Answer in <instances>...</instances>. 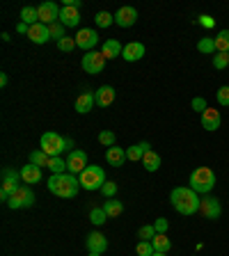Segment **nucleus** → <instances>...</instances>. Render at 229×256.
I'll return each mask as SVG.
<instances>
[{
	"mask_svg": "<svg viewBox=\"0 0 229 256\" xmlns=\"http://www.w3.org/2000/svg\"><path fill=\"white\" fill-rule=\"evenodd\" d=\"M170 202H172V208H174L179 215H186V218H190V215L199 213V204H202V199H199V194L192 188H174V190L170 192Z\"/></svg>",
	"mask_w": 229,
	"mask_h": 256,
	"instance_id": "f257e3e1",
	"label": "nucleus"
},
{
	"mask_svg": "<svg viewBox=\"0 0 229 256\" xmlns=\"http://www.w3.org/2000/svg\"><path fill=\"white\" fill-rule=\"evenodd\" d=\"M46 188L53 192L55 197L74 199L80 190V178L74 176V174H69V172H64V174H51Z\"/></svg>",
	"mask_w": 229,
	"mask_h": 256,
	"instance_id": "f03ea898",
	"label": "nucleus"
},
{
	"mask_svg": "<svg viewBox=\"0 0 229 256\" xmlns=\"http://www.w3.org/2000/svg\"><path fill=\"white\" fill-rule=\"evenodd\" d=\"M188 183H190L188 188H192L197 194H208L215 188V172L211 167H197L190 172Z\"/></svg>",
	"mask_w": 229,
	"mask_h": 256,
	"instance_id": "7ed1b4c3",
	"label": "nucleus"
},
{
	"mask_svg": "<svg viewBox=\"0 0 229 256\" xmlns=\"http://www.w3.org/2000/svg\"><path fill=\"white\" fill-rule=\"evenodd\" d=\"M39 146H42L44 154H48L51 158H55V156H60L62 151H69L71 146H74V140L62 138V135H58V133H44Z\"/></svg>",
	"mask_w": 229,
	"mask_h": 256,
	"instance_id": "20e7f679",
	"label": "nucleus"
},
{
	"mask_svg": "<svg viewBox=\"0 0 229 256\" xmlns=\"http://www.w3.org/2000/svg\"><path fill=\"white\" fill-rule=\"evenodd\" d=\"M78 178H80V188L94 192V190H101L103 188V183H106V172L99 165H87V170L83 172Z\"/></svg>",
	"mask_w": 229,
	"mask_h": 256,
	"instance_id": "39448f33",
	"label": "nucleus"
},
{
	"mask_svg": "<svg viewBox=\"0 0 229 256\" xmlns=\"http://www.w3.org/2000/svg\"><path fill=\"white\" fill-rule=\"evenodd\" d=\"M21 183H23L21 172L12 170V167H5V170H3V183H0V199L7 204L12 194L21 188Z\"/></svg>",
	"mask_w": 229,
	"mask_h": 256,
	"instance_id": "423d86ee",
	"label": "nucleus"
},
{
	"mask_svg": "<svg viewBox=\"0 0 229 256\" xmlns=\"http://www.w3.org/2000/svg\"><path fill=\"white\" fill-rule=\"evenodd\" d=\"M7 206H10L12 210H21V208H32L35 206V192H32V186L21 183V188H19V190L10 197Z\"/></svg>",
	"mask_w": 229,
	"mask_h": 256,
	"instance_id": "0eeeda50",
	"label": "nucleus"
},
{
	"mask_svg": "<svg viewBox=\"0 0 229 256\" xmlns=\"http://www.w3.org/2000/svg\"><path fill=\"white\" fill-rule=\"evenodd\" d=\"M80 66H83V71L85 74H101L103 66H106V55L103 53H96V50H90V53L83 55V60H80Z\"/></svg>",
	"mask_w": 229,
	"mask_h": 256,
	"instance_id": "6e6552de",
	"label": "nucleus"
},
{
	"mask_svg": "<svg viewBox=\"0 0 229 256\" xmlns=\"http://www.w3.org/2000/svg\"><path fill=\"white\" fill-rule=\"evenodd\" d=\"M199 215L206 218V220H220V215H222V206H220V202L215 197L204 194L202 204H199Z\"/></svg>",
	"mask_w": 229,
	"mask_h": 256,
	"instance_id": "1a4fd4ad",
	"label": "nucleus"
},
{
	"mask_svg": "<svg viewBox=\"0 0 229 256\" xmlns=\"http://www.w3.org/2000/svg\"><path fill=\"white\" fill-rule=\"evenodd\" d=\"M85 170H87V154L80 149H74L69 154V158H67V172L74 176H80Z\"/></svg>",
	"mask_w": 229,
	"mask_h": 256,
	"instance_id": "9d476101",
	"label": "nucleus"
},
{
	"mask_svg": "<svg viewBox=\"0 0 229 256\" xmlns=\"http://www.w3.org/2000/svg\"><path fill=\"white\" fill-rule=\"evenodd\" d=\"M96 44H99V34H96V30H92V28H83V30H78V34H76V46H78L80 50L90 53V50H94Z\"/></svg>",
	"mask_w": 229,
	"mask_h": 256,
	"instance_id": "9b49d317",
	"label": "nucleus"
},
{
	"mask_svg": "<svg viewBox=\"0 0 229 256\" xmlns=\"http://www.w3.org/2000/svg\"><path fill=\"white\" fill-rule=\"evenodd\" d=\"M37 12H39V23H44V26H53V23L60 21V12L62 10L51 0V2H42V5L37 7Z\"/></svg>",
	"mask_w": 229,
	"mask_h": 256,
	"instance_id": "f8f14e48",
	"label": "nucleus"
},
{
	"mask_svg": "<svg viewBox=\"0 0 229 256\" xmlns=\"http://www.w3.org/2000/svg\"><path fill=\"white\" fill-rule=\"evenodd\" d=\"M85 247L90 254H103L108 250V238L103 234H99V231H92L85 238Z\"/></svg>",
	"mask_w": 229,
	"mask_h": 256,
	"instance_id": "ddd939ff",
	"label": "nucleus"
},
{
	"mask_svg": "<svg viewBox=\"0 0 229 256\" xmlns=\"http://www.w3.org/2000/svg\"><path fill=\"white\" fill-rule=\"evenodd\" d=\"M138 21V10L135 7H119L117 14H115V23L119 28H131Z\"/></svg>",
	"mask_w": 229,
	"mask_h": 256,
	"instance_id": "4468645a",
	"label": "nucleus"
},
{
	"mask_svg": "<svg viewBox=\"0 0 229 256\" xmlns=\"http://www.w3.org/2000/svg\"><path fill=\"white\" fill-rule=\"evenodd\" d=\"M28 39H30L32 44L51 42V28L44 26V23H35V26H30V30H28Z\"/></svg>",
	"mask_w": 229,
	"mask_h": 256,
	"instance_id": "2eb2a0df",
	"label": "nucleus"
},
{
	"mask_svg": "<svg viewBox=\"0 0 229 256\" xmlns=\"http://www.w3.org/2000/svg\"><path fill=\"white\" fill-rule=\"evenodd\" d=\"M220 124H222V117H220V110H215V108H208V110L202 114V128L208 130V133L218 130Z\"/></svg>",
	"mask_w": 229,
	"mask_h": 256,
	"instance_id": "dca6fc26",
	"label": "nucleus"
},
{
	"mask_svg": "<svg viewBox=\"0 0 229 256\" xmlns=\"http://www.w3.org/2000/svg\"><path fill=\"white\" fill-rule=\"evenodd\" d=\"M144 53H147V48H144L142 42H131V44H126L124 50H122V55H124L126 62H138V60L144 58Z\"/></svg>",
	"mask_w": 229,
	"mask_h": 256,
	"instance_id": "f3484780",
	"label": "nucleus"
},
{
	"mask_svg": "<svg viewBox=\"0 0 229 256\" xmlns=\"http://www.w3.org/2000/svg\"><path fill=\"white\" fill-rule=\"evenodd\" d=\"M94 101L99 108H108L112 101H115V87H110V85L99 87V90L94 92Z\"/></svg>",
	"mask_w": 229,
	"mask_h": 256,
	"instance_id": "a211bd4d",
	"label": "nucleus"
},
{
	"mask_svg": "<svg viewBox=\"0 0 229 256\" xmlns=\"http://www.w3.org/2000/svg\"><path fill=\"white\" fill-rule=\"evenodd\" d=\"M60 23L64 28H76L80 23V14H78V7H62L60 12Z\"/></svg>",
	"mask_w": 229,
	"mask_h": 256,
	"instance_id": "6ab92c4d",
	"label": "nucleus"
},
{
	"mask_svg": "<svg viewBox=\"0 0 229 256\" xmlns=\"http://www.w3.org/2000/svg\"><path fill=\"white\" fill-rule=\"evenodd\" d=\"M94 106H96L94 94H92V92H83V94L76 98V106L74 108H76V112H78V114H87V112H90Z\"/></svg>",
	"mask_w": 229,
	"mask_h": 256,
	"instance_id": "aec40b11",
	"label": "nucleus"
},
{
	"mask_svg": "<svg viewBox=\"0 0 229 256\" xmlns=\"http://www.w3.org/2000/svg\"><path fill=\"white\" fill-rule=\"evenodd\" d=\"M21 178L28 186H35V183L42 181V167L37 165H23L21 167Z\"/></svg>",
	"mask_w": 229,
	"mask_h": 256,
	"instance_id": "412c9836",
	"label": "nucleus"
},
{
	"mask_svg": "<svg viewBox=\"0 0 229 256\" xmlns=\"http://www.w3.org/2000/svg\"><path fill=\"white\" fill-rule=\"evenodd\" d=\"M106 160H108V165H112V167H122L124 160H128V158L122 146H110V149L106 151Z\"/></svg>",
	"mask_w": 229,
	"mask_h": 256,
	"instance_id": "4be33fe9",
	"label": "nucleus"
},
{
	"mask_svg": "<svg viewBox=\"0 0 229 256\" xmlns=\"http://www.w3.org/2000/svg\"><path fill=\"white\" fill-rule=\"evenodd\" d=\"M147 151H151V144L149 142H138V144H133V146H128L126 149V158L133 160V162H138V160L144 158Z\"/></svg>",
	"mask_w": 229,
	"mask_h": 256,
	"instance_id": "5701e85b",
	"label": "nucleus"
},
{
	"mask_svg": "<svg viewBox=\"0 0 229 256\" xmlns=\"http://www.w3.org/2000/svg\"><path fill=\"white\" fill-rule=\"evenodd\" d=\"M122 44L117 42V39H106V44H103V48H101V53L106 55V60H115V58H119L122 55Z\"/></svg>",
	"mask_w": 229,
	"mask_h": 256,
	"instance_id": "b1692460",
	"label": "nucleus"
},
{
	"mask_svg": "<svg viewBox=\"0 0 229 256\" xmlns=\"http://www.w3.org/2000/svg\"><path fill=\"white\" fill-rule=\"evenodd\" d=\"M142 167L147 172H158V167H160V154H156L154 149L147 151V154H144V158H142Z\"/></svg>",
	"mask_w": 229,
	"mask_h": 256,
	"instance_id": "393cba45",
	"label": "nucleus"
},
{
	"mask_svg": "<svg viewBox=\"0 0 229 256\" xmlns=\"http://www.w3.org/2000/svg\"><path fill=\"white\" fill-rule=\"evenodd\" d=\"M151 245H154V250L160 252V254H167V252L172 250V242H170V238H167L165 234H156L154 240H151Z\"/></svg>",
	"mask_w": 229,
	"mask_h": 256,
	"instance_id": "a878e982",
	"label": "nucleus"
},
{
	"mask_svg": "<svg viewBox=\"0 0 229 256\" xmlns=\"http://www.w3.org/2000/svg\"><path fill=\"white\" fill-rule=\"evenodd\" d=\"M103 210H106L108 218H119V215L124 213V204L117 202V199H108V202L103 204Z\"/></svg>",
	"mask_w": 229,
	"mask_h": 256,
	"instance_id": "bb28decb",
	"label": "nucleus"
},
{
	"mask_svg": "<svg viewBox=\"0 0 229 256\" xmlns=\"http://www.w3.org/2000/svg\"><path fill=\"white\" fill-rule=\"evenodd\" d=\"M213 39H215V53H229V30H220Z\"/></svg>",
	"mask_w": 229,
	"mask_h": 256,
	"instance_id": "cd10ccee",
	"label": "nucleus"
},
{
	"mask_svg": "<svg viewBox=\"0 0 229 256\" xmlns=\"http://www.w3.org/2000/svg\"><path fill=\"white\" fill-rule=\"evenodd\" d=\"M21 21L23 23H28V26H35V23H39V12H37V7H23L21 10Z\"/></svg>",
	"mask_w": 229,
	"mask_h": 256,
	"instance_id": "c85d7f7f",
	"label": "nucleus"
},
{
	"mask_svg": "<svg viewBox=\"0 0 229 256\" xmlns=\"http://www.w3.org/2000/svg\"><path fill=\"white\" fill-rule=\"evenodd\" d=\"M197 50L204 55H215V39L213 37H202L197 42Z\"/></svg>",
	"mask_w": 229,
	"mask_h": 256,
	"instance_id": "c756f323",
	"label": "nucleus"
},
{
	"mask_svg": "<svg viewBox=\"0 0 229 256\" xmlns=\"http://www.w3.org/2000/svg\"><path fill=\"white\" fill-rule=\"evenodd\" d=\"M48 162H51V156L44 154L42 149L32 151L30 154V165H37V167H48Z\"/></svg>",
	"mask_w": 229,
	"mask_h": 256,
	"instance_id": "7c9ffc66",
	"label": "nucleus"
},
{
	"mask_svg": "<svg viewBox=\"0 0 229 256\" xmlns=\"http://www.w3.org/2000/svg\"><path fill=\"white\" fill-rule=\"evenodd\" d=\"M106 220H108V215H106V210H103V208H92V210H90V222L94 224V226L106 224Z\"/></svg>",
	"mask_w": 229,
	"mask_h": 256,
	"instance_id": "2f4dec72",
	"label": "nucleus"
},
{
	"mask_svg": "<svg viewBox=\"0 0 229 256\" xmlns=\"http://www.w3.org/2000/svg\"><path fill=\"white\" fill-rule=\"evenodd\" d=\"M94 21L99 28H108L115 23V14H110V12H99V14L94 16Z\"/></svg>",
	"mask_w": 229,
	"mask_h": 256,
	"instance_id": "473e14b6",
	"label": "nucleus"
},
{
	"mask_svg": "<svg viewBox=\"0 0 229 256\" xmlns=\"http://www.w3.org/2000/svg\"><path fill=\"white\" fill-rule=\"evenodd\" d=\"M48 170L53 172V174H64V172H67V160L55 156V158H51V162H48Z\"/></svg>",
	"mask_w": 229,
	"mask_h": 256,
	"instance_id": "72a5a7b5",
	"label": "nucleus"
},
{
	"mask_svg": "<svg viewBox=\"0 0 229 256\" xmlns=\"http://www.w3.org/2000/svg\"><path fill=\"white\" fill-rule=\"evenodd\" d=\"M135 252H138V256H154L156 254L154 245H151L149 240H140L138 247H135Z\"/></svg>",
	"mask_w": 229,
	"mask_h": 256,
	"instance_id": "f704fd0d",
	"label": "nucleus"
},
{
	"mask_svg": "<svg viewBox=\"0 0 229 256\" xmlns=\"http://www.w3.org/2000/svg\"><path fill=\"white\" fill-rule=\"evenodd\" d=\"M51 28V39H53V42H62L64 37H67V34H64V26L62 23H53V26H48Z\"/></svg>",
	"mask_w": 229,
	"mask_h": 256,
	"instance_id": "c9c22d12",
	"label": "nucleus"
},
{
	"mask_svg": "<svg viewBox=\"0 0 229 256\" xmlns=\"http://www.w3.org/2000/svg\"><path fill=\"white\" fill-rule=\"evenodd\" d=\"M138 236H140V240H154V236H156V229H154V224H144V226H140V231H138Z\"/></svg>",
	"mask_w": 229,
	"mask_h": 256,
	"instance_id": "e433bc0d",
	"label": "nucleus"
},
{
	"mask_svg": "<svg viewBox=\"0 0 229 256\" xmlns=\"http://www.w3.org/2000/svg\"><path fill=\"white\" fill-rule=\"evenodd\" d=\"M115 133H112V130H101V133H99V142L103 144V146H108V149H110V146H115Z\"/></svg>",
	"mask_w": 229,
	"mask_h": 256,
	"instance_id": "4c0bfd02",
	"label": "nucleus"
},
{
	"mask_svg": "<svg viewBox=\"0 0 229 256\" xmlns=\"http://www.w3.org/2000/svg\"><path fill=\"white\" fill-rule=\"evenodd\" d=\"M215 98L222 108H229V85H222L218 92H215Z\"/></svg>",
	"mask_w": 229,
	"mask_h": 256,
	"instance_id": "58836bf2",
	"label": "nucleus"
},
{
	"mask_svg": "<svg viewBox=\"0 0 229 256\" xmlns=\"http://www.w3.org/2000/svg\"><path fill=\"white\" fill-rule=\"evenodd\" d=\"M101 194H103V197H108V199H115V194H117V183H115V181H106V183H103V188H101Z\"/></svg>",
	"mask_w": 229,
	"mask_h": 256,
	"instance_id": "ea45409f",
	"label": "nucleus"
},
{
	"mask_svg": "<svg viewBox=\"0 0 229 256\" xmlns=\"http://www.w3.org/2000/svg\"><path fill=\"white\" fill-rule=\"evenodd\" d=\"M213 66L215 69H227L229 66V53H218V55H213Z\"/></svg>",
	"mask_w": 229,
	"mask_h": 256,
	"instance_id": "a19ab883",
	"label": "nucleus"
},
{
	"mask_svg": "<svg viewBox=\"0 0 229 256\" xmlns=\"http://www.w3.org/2000/svg\"><path fill=\"white\" fill-rule=\"evenodd\" d=\"M58 48L62 50V53H71L76 48V37H64L62 42H58Z\"/></svg>",
	"mask_w": 229,
	"mask_h": 256,
	"instance_id": "79ce46f5",
	"label": "nucleus"
},
{
	"mask_svg": "<svg viewBox=\"0 0 229 256\" xmlns=\"http://www.w3.org/2000/svg\"><path fill=\"white\" fill-rule=\"evenodd\" d=\"M192 110H195V112H199V114H204V112L208 110L206 101H204L202 96H195V98H192Z\"/></svg>",
	"mask_w": 229,
	"mask_h": 256,
	"instance_id": "37998d69",
	"label": "nucleus"
},
{
	"mask_svg": "<svg viewBox=\"0 0 229 256\" xmlns=\"http://www.w3.org/2000/svg\"><path fill=\"white\" fill-rule=\"evenodd\" d=\"M154 229H156V234H167V229H170V222H167L165 218H158L154 222Z\"/></svg>",
	"mask_w": 229,
	"mask_h": 256,
	"instance_id": "c03bdc74",
	"label": "nucleus"
},
{
	"mask_svg": "<svg viewBox=\"0 0 229 256\" xmlns=\"http://www.w3.org/2000/svg\"><path fill=\"white\" fill-rule=\"evenodd\" d=\"M28 30H30V26H28V23H23V21L16 23V32H19V34H28Z\"/></svg>",
	"mask_w": 229,
	"mask_h": 256,
	"instance_id": "a18cd8bd",
	"label": "nucleus"
},
{
	"mask_svg": "<svg viewBox=\"0 0 229 256\" xmlns=\"http://www.w3.org/2000/svg\"><path fill=\"white\" fill-rule=\"evenodd\" d=\"M199 23H202L204 28H213V18H211V16H206V14L199 16Z\"/></svg>",
	"mask_w": 229,
	"mask_h": 256,
	"instance_id": "49530a36",
	"label": "nucleus"
},
{
	"mask_svg": "<svg viewBox=\"0 0 229 256\" xmlns=\"http://www.w3.org/2000/svg\"><path fill=\"white\" fill-rule=\"evenodd\" d=\"M7 80H10L7 74H0V87H7Z\"/></svg>",
	"mask_w": 229,
	"mask_h": 256,
	"instance_id": "de8ad7c7",
	"label": "nucleus"
},
{
	"mask_svg": "<svg viewBox=\"0 0 229 256\" xmlns=\"http://www.w3.org/2000/svg\"><path fill=\"white\" fill-rule=\"evenodd\" d=\"M154 256H167V254H160V252H156V254Z\"/></svg>",
	"mask_w": 229,
	"mask_h": 256,
	"instance_id": "09e8293b",
	"label": "nucleus"
},
{
	"mask_svg": "<svg viewBox=\"0 0 229 256\" xmlns=\"http://www.w3.org/2000/svg\"><path fill=\"white\" fill-rule=\"evenodd\" d=\"M90 256H101V254H90Z\"/></svg>",
	"mask_w": 229,
	"mask_h": 256,
	"instance_id": "8fccbe9b",
	"label": "nucleus"
}]
</instances>
